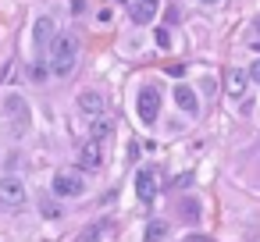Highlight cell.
I'll use <instances>...</instances> for the list:
<instances>
[{"mask_svg": "<svg viewBox=\"0 0 260 242\" xmlns=\"http://www.w3.org/2000/svg\"><path fill=\"white\" fill-rule=\"evenodd\" d=\"M47 54H50V72L57 79H68L75 72V61H79V43H75V36H54Z\"/></svg>", "mask_w": 260, "mask_h": 242, "instance_id": "1", "label": "cell"}, {"mask_svg": "<svg viewBox=\"0 0 260 242\" xmlns=\"http://www.w3.org/2000/svg\"><path fill=\"white\" fill-rule=\"evenodd\" d=\"M0 118H4V121L11 125V132H15V135H25V132H29V121H32L25 96H18V93H8L4 100H0Z\"/></svg>", "mask_w": 260, "mask_h": 242, "instance_id": "2", "label": "cell"}, {"mask_svg": "<svg viewBox=\"0 0 260 242\" xmlns=\"http://www.w3.org/2000/svg\"><path fill=\"white\" fill-rule=\"evenodd\" d=\"M86 192V182H82V175L79 171H57L54 175V196H61V199H75V196H82Z\"/></svg>", "mask_w": 260, "mask_h": 242, "instance_id": "3", "label": "cell"}, {"mask_svg": "<svg viewBox=\"0 0 260 242\" xmlns=\"http://www.w3.org/2000/svg\"><path fill=\"white\" fill-rule=\"evenodd\" d=\"M0 203L11 206V210L25 206V185H22L18 175H4V178H0Z\"/></svg>", "mask_w": 260, "mask_h": 242, "instance_id": "4", "label": "cell"}, {"mask_svg": "<svg viewBox=\"0 0 260 242\" xmlns=\"http://www.w3.org/2000/svg\"><path fill=\"white\" fill-rule=\"evenodd\" d=\"M54 18L50 15H40L36 18V25H32V43H36V54H40V61L47 57V50H50V43H54Z\"/></svg>", "mask_w": 260, "mask_h": 242, "instance_id": "5", "label": "cell"}, {"mask_svg": "<svg viewBox=\"0 0 260 242\" xmlns=\"http://www.w3.org/2000/svg\"><path fill=\"white\" fill-rule=\"evenodd\" d=\"M157 114H160V93H157V86H143L139 89V118H143V125H153Z\"/></svg>", "mask_w": 260, "mask_h": 242, "instance_id": "6", "label": "cell"}, {"mask_svg": "<svg viewBox=\"0 0 260 242\" xmlns=\"http://www.w3.org/2000/svg\"><path fill=\"white\" fill-rule=\"evenodd\" d=\"M79 167H82V171H100V167H104V146H100L96 139L82 146V153H79Z\"/></svg>", "mask_w": 260, "mask_h": 242, "instance_id": "7", "label": "cell"}, {"mask_svg": "<svg viewBox=\"0 0 260 242\" xmlns=\"http://www.w3.org/2000/svg\"><path fill=\"white\" fill-rule=\"evenodd\" d=\"M136 196H139L143 203H150V199L157 196V178H153L150 167H139V175H136Z\"/></svg>", "mask_w": 260, "mask_h": 242, "instance_id": "8", "label": "cell"}, {"mask_svg": "<svg viewBox=\"0 0 260 242\" xmlns=\"http://www.w3.org/2000/svg\"><path fill=\"white\" fill-rule=\"evenodd\" d=\"M246 82H249V75H246V72H239V68L224 72V93H228L232 100H242V93H246Z\"/></svg>", "mask_w": 260, "mask_h": 242, "instance_id": "9", "label": "cell"}, {"mask_svg": "<svg viewBox=\"0 0 260 242\" xmlns=\"http://www.w3.org/2000/svg\"><path fill=\"white\" fill-rule=\"evenodd\" d=\"M175 103H178V111H185L189 118L200 114V96H196L189 86H175Z\"/></svg>", "mask_w": 260, "mask_h": 242, "instance_id": "10", "label": "cell"}, {"mask_svg": "<svg viewBox=\"0 0 260 242\" xmlns=\"http://www.w3.org/2000/svg\"><path fill=\"white\" fill-rule=\"evenodd\" d=\"M79 111L82 114H104V96L96 93V89H86V93H79Z\"/></svg>", "mask_w": 260, "mask_h": 242, "instance_id": "11", "label": "cell"}, {"mask_svg": "<svg viewBox=\"0 0 260 242\" xmlns=\"http://www.w3.org/2000/svg\"><path fill=\"white\" fill-rule=\"evenodd\" d=\"M153 15H157L153 4H143V0H139V4H132V22H136V25H150Z\"/></svg>", "mask_w": 260, "mask_h": 242, "instance_id": "12", "label": "cell"}, {"mask_svg": "<svg viewBox=\"0 0 260 242\" xmlns=\"http://www.w3.org/2000/svg\"><path fill=\"white\" fill-rule=\"evenodd\" d=\"M168 235V224L164 221H150V228H146V242H160Z\"/></svg>", "mask_w": 260, "mask_h": 242, "instance_id": "13", "label": "cell"}, {"mask_svg": "<svg viewBox=\"0 0 260 242\" xmlns=\"http://www.w3.org/2000/svg\"><path fill=\"white\" fill-rule=\"evenodd\" d=\"M107 135H111V121H104V118L93 121V139H107Z\"/></svg>", "mask_w": 260, "mask_h": 242, "instance_id": "14", "label": "cell"}, {"mask_svg": "<svg viewBox=\"0 0 260 242\" xmlns=\"http://www.w3.org/2000/svg\"><path fill=\"white\" fill-rule=\"evenodd\" d=\"M104 228H107V224H104V221H100V224H89V228H86V231H82V242H93V238H96V235H100V231H104Z\"/></svg>", "mask_w": 260, "mask_h": 242, "instance_id": "15", "label": "cell"}, {"mask_svg": "<svg viewBox=\"0 0 260 242\" xmlns=\"http://www.w3.org/2000/svg\"><path fill=\"white\" fill-rule=\"evenodd\" d=\"M185 221H200V206L192 199H185Z\"/></svg>", "mask_w": 260, "mask_h": 242, "instance_id": "16", "label": "cell"}, {"mask_svg": "<svg viewBox=\"0 0 260 242\" xmlns=\"http://www.w3.org/2000/svg\"><path fill=\"white\" fill-rule=\"evenodd\" d=\"M157 47H160V50H168V47H171V36H168V29H157Z\"/></svg>", "mask_w": 260, "mask_h": 242, "instance_id": "17", "label": "cell"}, {"mask_svg": "<svg viewBox=\"0 0 260 242\" xmlns=\"http://www.w3.org/2000/svg\"><path fill=\"white\" fill-rule=\"evenodd\" d=\"M43 217H61V210H57V203H50V199H43Z\"/></svg>", "mask_w": 260, "mask_h": 242, "instance_id": "18", "label": "cell"}, {"mask_svg": "<svg viewBox=\"0 0 260 242\" xmlns=\"http://www.w3.org/2000/svg\"><path fill=\"white\" fill-rule=\"evenodd\" d=\"M164 72H168V75H171V79H182V75H185V68H182V64H168V68H164Z\"/></svg>", "mask_w": 260, "mask_h": 242, "instance_id": "19", "label": "cell"}, {"mask_svg": "<svg viewBox=\"0 0 260 242\" xmlns=\"http://www.w3.org/2000/svg\"><path fill=\"white\" fill-rule=\"evenodd\" d=\"M249 79L260 86V61H253V68H249Z\"/></svg>", "mask_w": 260, "mask_h": 242, "instance_id": "20", "label": "cell"}, {"mask_svg": "<svg viewBox=\"0 0 260 242\" xmlns=\"http://www.w3.org/2000/svg\"><path fill=\"white\" fill-rule=\"evenodd\" d=\"M72 11H75V15H82V11H86V0H72Z\"/></svg>", "mask_w": 260, "mask_h": 242, "instance_id": "21", "label": "cell"}, {"mask_svg": "<svg viewBox=\"0 0 260 242\" xmlns=\"http://www.w3.org/2000/svg\"><path fill=\"white\" fill-rule=\"evenodd\" d=\"M249 47H253V50H260V32H256V29H253V36H249Z\"/></svg>", "mask_w": 260, "mask_h": 242, "instance_id": "22", "label": "cell"}, {"mask_svg": "<svg viewBox=\"0 0 260 242\" xmlns=\"http://www.w3.org/2000/svg\"><path fill=\"white\" fill-rule=\"evenodd\" d=\"M189 242H214V238H207V235H192Z\"/></svg>", "mask_w": 260, "mask_h": 242, "instance_id": "23", "label": "cell"}, {"mask_svg": "<svg viewBox=\"0 0 260 242\" xmlns=\"http://www.w3.org/2000/svg\"><path fill=\"white\" fill-rule=\"evenodd\" d=\"M200 4H210V8H214V4H221V0H200Z\"/></svg>", "mask_w": 260, "mask_h": 242, "instance_id": "24", "label": "cell"}, {"mask_svg": "<svg viewBox=\"0 0 260 242\" xmlns=\"http://www.w3.org/2000/svg\"><path fill=\"white\" fill-rule=\"evenodd\" d=\"M143 4H153V8H157V0H143Z\"/></svg>", "mask_w": 260, "mask_h": 242, "instance_id": "25", "label": "cell"}, {"mask_svg": "<svg viewBox=\"0 0 260 242\" xmlns=\"http://www.w3.org/2000/svg\"><path fill=\"white\" fill-rule=\"evenodd\" d=\"M256 32H260V22H256Z\"/></svg>", "mask_w": 260, "mask_h": 242, "instance_id": "26", "label": "cell"}, {"mask_svg": "<svg viewBox=\"0 0 260 242\" xmlns=\"http://www.w3.org/2000/svg\"><path fill=\"white\" fill-rule=\"evenodd\" d=\"M121 4H125V0H121Z\"/></svg>", "mask_w": 260, "mask_h": 242, "instance_id": "27", "label": "cell"}]
</instances>
